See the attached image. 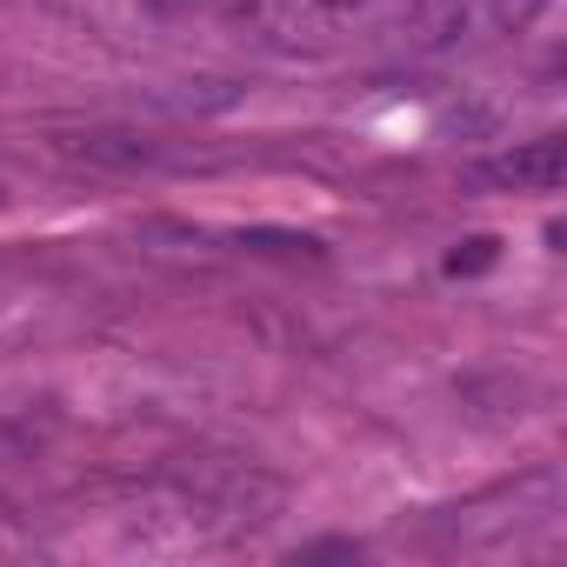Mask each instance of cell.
Listing matches in <instances>:
<instances>
[{"instance_id": "cell-1", "label": "cell", "mask_w": 567, "mask_h": 567, "mask_svg": "<svg viewBox=\"0 0 567 567\" xmlns=\"http://www.w3.org/2000/svg\"><path fill=\"white\" fill-rule=\"evenodd\" d=\"M161 494H167V507L181 514V527H187L194 540L247 534V527L274 520L280 501H288V487H280L267 467H254V461H227V454H207V461H181V467H167Z\"/></svg>"}, {"instance_id": "cell-3", "label": "cell", "mask_w": 567, "mask_h": 567, "mask_svg": "<svg viewBox=\"0 0 567 567\" xmlns=\"http://www.w3.org/2000/svg\"><path fill=\"white\" fill-rule=\"evenodd\" d=\"M220 21L247 28L254 41H267L280 54L321 48V34H328V14L315 8V0H220Z\"/></svg>"}, {"instance_id": "cell-9", "label": "cell", "mask_w": 567, "mask_h": 567, "mask_svg": "<svg viewBox=\"0 0 567 567\" xmlns=\"http://www.w3.org/2000/svg\"><path fill=\"white\" fill-rule=\"evenodd\" d=\"M315 8H321V14L334 21V14H354V8H368V0H315Z\"/></svg>"}, {"instance_id": "cell-6", "label": "cell", "mask_w": 567, "mask_h": 567, "mask_svg": "<svg viewBox=\"0 0 567 567\" xmlns=\"http://www.w3.org/2000/svg\"><path fill=\"white\" fill-rule=\"evenodd\" d=\"M161 28H194V21H220V0H141Z\"/></svg>"}, {"instance_id": "cell-2", "label": "cell", "mask_w": 567, "mask_h": 567, "mask_svg": "<svg viewBox=\"0 0 567 567\" xmlns=\"http://www.w3.org/2000/svg\"><path fill=\"white\" fill-rule=\"evenodd\" d=\"M567 181V147L560 134H540V141H520L507 154H487L467 167V187H494V194H554Z\"/></svg>"}, {"instance_id": "cell-4", "label": "cell", "mask_w": 567, "mask_h": 567, "mask_svg": "<svg viewBox=\"0 0 567 567\" xmlns=\"http://www.w3.org/2000/svg\"><path fill=\"white\" fill-rule=\"evenodd\" d=\"M61 154L68 161H87V167H107V174H141V167H161L167 154L141 134H114V127H87V134H61Z\"/></svg>"}, {"instance_id": "cell-8", "label": "cell", "mask_w": 567, "mask_h": 567, "mask_svg": "<svg viewBox=\"0 0 567 567\" xmlns=\"http://www.w3.org/2000/svg\"><path fill=\"white\" fill-rule=\"evenodd\" d=\"M487 260H494V240H487V234H474V240H461V247L447 254V274H481Z\"/></svg>"}, {"instance_id": "cell-7", "label": "cell", "mask_w": 567, "mask_h": 567, "mask_svg": "<svg viewBox=\"0 0 567 567\" xmlns=\"http://www.w3.org/2000/svg\"><path fill=\"white\" fill-rule=\"evenodd\" d=\"M540 8H547V0H494V28L501 34H520V28L540 21Z\"/></svg>"}, {"instance_id": "cell-5", "label": "cell", "mask_w": 567, "mask_h": 567, "mask_svg": "<svg viewBox=\"0 0 567 567\" xmlns=\"http://www.w3.org/2000/svg\"><path fill=\"white\" fill-rule=\"evenodd\" d=\"M408 8H414V34H421L427 48H447V41H461L474 0H408Z\"/></svg>"}]
</instances>
